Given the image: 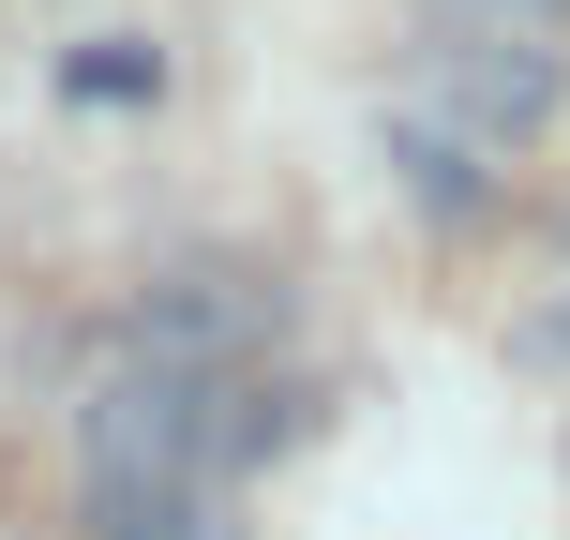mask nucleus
I'll list each match as a JSON object with an SVG mask.
<instances>
[{"label":"nucleus","instance_id":"obj_7","mask_svg":"<svg viewBox=\"0 0 570 540\" xmlns=\"http://www.w3.org/2000/svg\"><path fill=\"white\" fill-rule=\"evenodd\" d=\"M481 16H525V30H541V16H556V0H481Z\"/></svg>","mask_w":570,"mask_h":540},{"label":"nucleus","instance_id":"obj_6","mask_svg":"<svg viewBox=\"0 0 570 540\" xmlns=\"http://www.w3.org/2000/svg\"><path fill=\"white\" fill-rule=\"evenodd\" d=\"M76 90H90V106H136V90H166V60H150V46H90Z\"/></svg>","mask_w":570,"mask_h":540},{"label":"nucleus","instance_id":"obj_4","mask_svg":"<svg viewBox=\"0 0 570 540\" xmlns=\"http://www.w3.org/2000/svg\"><path fill=\"white\" fill-rule=\"evenodd\" d=\"M90 540H240V481H90Z\"/></svg>","mask_w":570,"mask_h":540},{"label":"nucleus","instance_id":"obj_2","mask_svg":"<svg viewBox=\"0 0 570 540\" xmlns=\"http://www.w3.org/2000/svg\"><path fill=\"white\" fill-rule=\"evenodd\" d=\"M405 106H435L481 150H511V136H541V120L570 106V60L525 46V16H481V0H465V16L405 30Z\"/></svg>","mask_w":570,"mask_h":540},{"label":"nucleus","instance_id":"obj_8","mask_svg":"<svg viewBox=\"0 0 570 540\" xmlns=\"http://www.w3.org/2000/svg\"><path fill=\"white\" fill-rule=\"evenodd\" d=\"M556 240H570V226H556Z\"/></svg>","mask_w":570,"mask_h":540},{"label":"nucleus","instance_id":"obj_5","mask_svg":"<svg viewBox=\"0 0 570 540\" xmlns=\"http://www.w3.org/2000/svg\"><path fill=\"white\" fill-rule=\"evenodd\" d=\"M391 166H405V196H421L435 226H465V210L495 196V150L465 136V120H435V106H391Z\"/></svg>","mask_w":570,"mask_h":540},{"label":"nucleus","instance_id":"obj_1","mask_svg":"<svg viewBox=\"0 0 570 540\" xmlns=\"http://www.w3.org/2000/svg\"><path fill=\"white\" fill-rule=\"evenodd\" d=\"M301 435V405L271 375H210V361H166V345L120 331L76 391V465L90 481H240L256 451Z\"/></svg>","mask_w":570,"mask_h":540},{"label":"nucleus","instance_id":"obj_3","mask_svg":"<svg viewBox=\"0 0 570 540\" xmlns=\"http://www.w3.org/2000/svg\"><path fill=\"white\" fill-rule=\"evenodd\" d=\"M136 345H166V361H210V375H256V345L285 331V285L271 271H226V256H180L150 285L136 315H120Z\"/></svg>","mask_w":570,"mask_h":540}]
</instances>
